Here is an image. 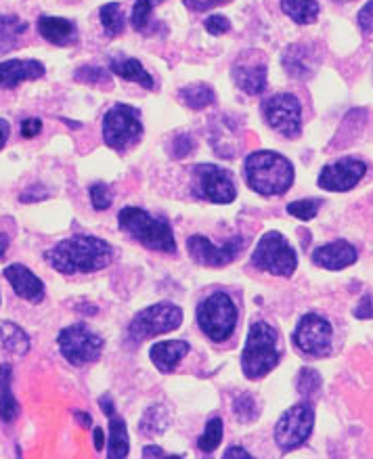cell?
I'll list each match as a JSON object with an SVG mask.
<instances>
[{
	"mask_svg": "<svg viewBox=\"0 0 373 459\" xmlns=\"http://www.w3.org/2000/svg\"><path fill=\"white\" fill-rule=\"evenodd\" d=\"M258 403L250 393H241L238 399L233 401V415L241 424H250L258 418Z\"/></svg>",
	"mask_w": 373,
	"mask_h": 459,
	"instance_id": "cell-33",
	"label": "cell"
},
{
	"mask_svg": "<svg viewBox=\"0 0 373 459\" xmlns=\"http://www.w3.org/2000/svg\"><path fill=\"white\" fill-rule=\"evenodd\" d=\"M26 32L28 23L17 15H0V53L13 51Z\"/></svg>",
	"mask_w": 373,
	"mask_h": 459,
	"instance_id": "cell-28",
	"label": "cell"
},
{
	"mask_svg": "<svg viewBox=\"0 0 373 459\" xmlns=\"http://www.w3.org/2000/svg\"><path fill=\"white\" fill-rule=\"evenodd\" d=\"M180 325H183V308L174 302H158L143 308L130 319L128 340L139 344L155 336L177 332Z\"/></svg>",
	"mask_w": 373,
	"mask_h": 459,
	"instance_id": "cell-6",
	"label": "cell"
},
{
	"mask_svg": "<svg viewBox=\"0 0 373 459\" xmlns=\"http://www.w3.org/2000/svg\"><path fill=\"white\" fill-rule=\"evenodd\" d=\"M117 225L128 238L139 241L149 250L172 254V256L177 254V239H174V231L166 219L149 214L139 206H126L117 212Z\"/></svg>",
	"mask_w": 373,
	"mask_h": 459,
	"instance_id": "cell-3",
	"label": "cell"
},
{
	"mask_svg": "<svg viewBox=\"0 0 373 459\" xmlns=\"http://www.w3.org/2000/svg\"><path fill=\"white\" fill-rule=\"evenodd\" d=\"M0 342H3L4 351L17 357L28 355L30 346H32L28 333L20 325L13 324V321H3L0 324Z\"/></svg>",
	"mask_w": 373,
	"mask_h": 459,
	"instance_id": "cell-26",
	"label": "cell"
},
{
	"mask_svg": "<svg viewBox=\"0 0 373 459\" xmlns=\"http://www.w3.org/2000/svg\"><path fill=\"white\" fill-rule=\"evenodd\" d=\"M283 13L290 17L298 26H310L317 22L321 13V7L317 0H279Z\"/></svg>",
	"mask_w": 373,
	"mask_h": 459,
	"instance_id": "cell-25",
	"label": "cell"
},
{
	"mask_svg": "<svg viewBox=\"0 0 373 459\" xmlns=\"http://www.w3.org/2000/svg\"><path fill=\"white\" fill-rule=\"evenodd\" d=\"M197 325L213 342H227L238 327V307L227 291H214L197 307Z\"/></svg>",
	"mask_w": 373,
	"mask_h": 459,
	"instance_id": "cell-5",
	"label": "cell"
},
{
	"mask_svg": "<svg viewBox=\"0 0 373 459\" xmlns=\"http://www.w3.org/2000/svg\"><path fill=\"white\" fill-rule=\"evenodd\" d=\"M170 426V415H168L164 405H152L145 409L143 418L139 421V432L143 437L153 438L166 432V428Z\"/></svg>",
	"mask_w": 373,
	"mask_h": 459,
	"instance_id": "cell-29",
	"label": "cell"
},
{
	"mask_svg": "<svg viewBox=\"0 0 373 459\" xmlns=\"http://www.w3.org/2000/svg\"><path fill=\"white\" fill-rule=\"evenodd\" d=\"M194 149H195V141L191 139V134H178V136H174L170 152L174 158L180 160V158L189 156V153H194Z\"/></svg>",
	"mask_w": 373,
	"mask_h": 459,
	"instance_id": "cell-39",
	"label": "cell"
},
{
	"mask_svg": "<svg viewBox=\"0 0 373 459\" xmlns=\"http://www.w3.org/2000/svg\"><path fill=\"white\" fill-rule=\"evenodd\" d=\"M143 457H166V451L158 445H149L143 449Z\"/></svg>",
	"mask_w": 373,
	"mask_h": 459,
	"instance_id": "cell-49",
	"label": "cell"
},
{
	"mask_svg": "<svg viewBox=\"0 0 373 459\" xmlns=\"http://www.w3.org/2000/svg\"><path fill=\"white\" fill-rule=\"evenodd\" d=\"M357 258H359L357 247H354L352 244H348V241H344V239L332 241V244L317 247V250L313 252V263L327 271L346 269V266L357 263Z\"/></svg>",
	"mask_w": 373,
	"mask_h": 459,
	"instance_id": "cell-18",
	"label": "cell"
},
{
	"mask_svg": "<svg viewBox=\"0 0 373 459\" xmlns=\"http://www.w3.org/2000/svg\"><path fill=\"white\" fill-rule=\"evenodd\" d=\"M191 346L185 340H166V342H155L149 349V359L161 374H172L178 363L189 355Z\"/></svg>",
	"mask_w": 373,
	"mask_h": 459,
	"instance_id": "cell-19",
	"label": "cell"
},
{
	"mask_svg": "<svg viewBox=\"0 0 373 459\" xmlns=\"http://www.w3.org/2000/svg\"><path fill=\"white\" fill-rule=\"evenodd\" d=\"M246 239L241 235H235L222 246H216L204 235H191L186 239V252L194 258V263L202 266H210V269H219V266L231 264L235 258L239 256V252L244 250Z\"/></svg>",
	"mask_w": 373,
	"mask_h": 459,
	"instance_id": "cell-14",
	"label": "cell"
},
{
	"mask_svg": "<svg viewBox=\"0 0 373 459\" xmlns=\"http://www.w3.org/2000/svg\"><path fill=\"white\" fill-rule=\"evenodd\" d=\"M109 70H111V74H116V76L128 80V82L141 84L143 89H147V91L155 89L153 76L145 70V67H143L139 59H130V57L111 59L109 61Z\"/></svg>",
	"mask_w": 373,
	"mask_h": 459,
	"instance_id": "cell-24",
	"label": "cell"
},
{
	"mask_svg": "<svg viewBox=\"0 0 373 459\" xmlns=\"http://www.w3.org/2000/svg\"><path fill=\"white\" fill-rule=\"evenodd\" d=\"M57 346L67 363L74 368H84V365L95 363L101 357L105 340L86 324H74L59 332Z\"/></svg>",
	"mask_w": 373,
	"mask_h": 459,
	"instance_id": "cell-9",
	"label": "cell"
},
{
	"mask_svg": "<svg viewBox=\"0 0 373 459\" xmlns=\"http://www.w3.org/2000/svg\"><path fill=\"white\" fill-rule=\"evenodd\" d=\"M130 451L128 443V428L126 421L117 415H109V440H108V457L109 459H124Z\"/></svg>",
	"mask_w": 373,
	"mask_h": 459,
	"instance_id": "cell-27",
	"label": "cell"
},
{
	"mask_svg": "<svg viewBox=\"0 0 373 459\" xmlns=\"http://www.w3.org/2000/svg\"><path fill=\"white\" fill-rule=\"evenodd\" d=\"M263 117L285 139H296L302 133V103L291 92H279V95L265 99Z\"/></svg>",
	"mask_w": 373,
	"mask_h": 459,
	"instance_id": "cell-11",
	"label": "cell"
},
{
	"mask_svg": "<svg viewBox=\"0 0 373 459\" xmlns=\"http://www.w3.org/2000/svg\"><path fill=\"white\" fill-rule=\"evenodd\" d=\"M161 0H136L133 7V26L139 32H147L149 23H152L153 7H158Z\"/></svg>",
	"mask_w": 373,
	"mask_h": 459,
	"instance_id": "cell-35",
	"label": "cell"
},
{
	"mask_svg": "<svg viewBox=\"0 0 373 459\" xmlns=\"http://www.w3.org/2000/svg\"><path fill=\"white\" fill-rule=\"evenodd\" d=\"M367 175V164L360 162L357 158H340L338 162L327 164L325 169L319 172L317 185L323 191H332V194H346L357 187L360 178Z\"/></svg>",
	"mask_w": 373,
	"mask_h": 459,
	"instance_id": "cell-15",
	"label": "cell"
},
{
	"mask_svg": "<svg viewBox=\"0 0 373 459\" xmlns=\"http://www.w3.org/2000/svg\"><path fill=\"white\" fill-rule=\"evenodd\" d=\"M99 405H101V409L105 411V415H114V411H116V407H114V401H111V396L109 394H103L101 399H99Z\"/></svg>",
	"mask_w": 373,
	"mask_h": 459,
	"instance_id": "cell-48",
	"label": "cell"
},
{
	"mask_svg": "<svg viewBox=\"0 0 373 459\" xmlns=\"http://www.w3.org/2000/svg\"><path fill=\"white\" fill-rule=\"evenodd\" d=\"M194 194L210 204H231L238 197V185L227 169L197 164L194 169Z\"/></svg>",
	"mask_w": 373,
	"mask_h": 459,
	"instance_id": "cell-12",
	"label": "cell"
},
{
	"mask_svg": "<svg viewBox=\"0 0 373 459\" xmlns=\"http://www.w3.org/2000/svg\"><path fill=\"white\" fill-rule=\"evenodd\" d=\"M204 26H206L208 34L222 36L231 30V22H229V17H225V15H210L208 20L204 22Z\"/></svg>",
	"mask_w": 373,
	"mask_h": 459,
	"instance_id": "cell-40",
	"label": "cell"
},
{
	"mask_svg": "<svg viewBox=\"0 0 373 459\" xmlns=\"http://www.w3.org/2000/svg\"><path fill=\"white\" fill-rule=\"evenodd\" d=\"M48 197V191H45V187H30V189H26L22 194V197L20 200L22 202H40V200H47Z\"/></svg>",
	"mask_w": 373,
	"mask_h": 459,
	"instance_id": "cell-45",
	"label": "cell"
},
{
	"mask_svg": "<svg viewBox=\"0 0 373 459\" xmlns=\"http://www.w3.org/2000/svg\"><path fill=\"white\" fill-rule=\"evenodd\" d=\"M143 136L141 111L126 103H116L103 116V141L114 152H126Z\"/></svg>",
	"mask_w": 373,
	"mask_h": 459,
	"instance_id": "cell-7",
	"label": "cell"
},
{
	"mask_svg": "<svg viewBox=\"0 0 373 459\" xmlns=\"http://www.w3.org/2000/svg\"><path fill=\"white\" fill-rule=\"evenodd\" d=\"M246 183L258 195H283L294 183V164L288 158L269 149H260L246 158Z\"/></svg>",
	"mask_w": 373,
	"mask_h": 459,
	"instance_id": "cell-2",
	"label": "cell"
},
{
	"mask_svg": "<svg viewBox=\"0 0 373 459\" xmlns=\"http://www.w3.org/2000/svg\"><path fill=\"white\" fill-rule=\"evenodd\" d=\"M252 264L258 271L271 273L277 277H291L298 266L296 250L279 231H269L260 238L252 252Z\"/></svg>",
	"mask_w": 373,
	"mask_h": 459,
	"instance_id": "cell-8",
	"label": "cell"
},
{
	"mask_svg": "<svg viewBox=\"0 0 373 459\" xmlns=\"http://www.w3.org/2000/svg\"><path fill=\"white\" fill-rule=\"evenodd\" d=\"M283 70L296 80H307L317 70V53L308 45H291L282 57Z\"/></svg>",
	"mask_w": 373,
	"mask_h": 459,
	"instance_id": "cell-20",
	"label": "cell"
},
{
	"mask_svg": "<svg viewBox=\"0 0 373 459\" xmlns=\"http://www.w3.org/2000/svg\"><path fill=\"white\" fill-rule=\"evenodd\" d=\"M222 434H225V424H222L221 418H213L208 420L206 430L200 438H197V446L204 453H213L219 449V445L222 443Z\"/></svg>",
	"mask_w": 373,
	"mask_h": 459,
	"instance_id": "cell-32",
	"label": "cell"
},
{
	"mask_svg": "<svg viewBox=\"0 0 373 459\" xmlns=\"http://www.w3.org/2000/svg\"><path fill=\"white\" fill-rule=\"evenodd\" d=\"M178 97H180V101L186 105V108L195 109V111L208 108V105H213L216 101L214 89L210 84H204V82L183 86V89L178 91Z\"/></svg>",
	"mask_w": 373,
	"mask_h": 459,
	"instance_id": "cell-30",
	"label": "cell"
},
{
	"mask_svg": "<svg viewBox=\"0 0 373 459\" xmlns=\"http://www.w3.org/2000/svg\"><path fill=\"white\" fill-rule=\"evenodd\" d=\"M74 80H76V82H82V84H91V86H103V84L111 82L109 72L103 70V67H97V65L78 67L76 74H74Z\"/></svg>",
	"mask_w": 373,
	"mask_h": 459,
	"instance_id": "cell-36",
	"label": "cell"
},
{
	"mask_svg": "<svg viewBox=\"0 0 373 459\" xmlns=\"http://www.w3.org/2000/svg\"><path fill=\"white\" fill-rule=\"evenodd\" d=\"M99 20H101V26L105 28L108 36H117L124 32V13L117 3L103 4L101 11H99Z\"/></svg>",
	"mask_w": 373,
	"mask_h": 459,
	"instance_id": "cell-31",
	"label": "cell"
},
{
	"mask_svg": "<svg viewBox=\"0 0 373 459\" xmlns=\"http://www.w3.org/2000/svg\"><path fill=\"white\" fill-rule=\"evenodd\" d=\"M282 351H279V333L266 321H254L247 332L244 351H241V371L247 380H260L277 368Z\"/></svg>",
	"mask_w": 373,
	"mask_h": 459,
	"instance_id": "cell-4",
	"label": "cell"
},
{
	"mask_svg": "<svg viewBox=\"0 0 373 459\" xmlns=\"http://www.w3.org/2000/svg\"><path fill=\"white\" fill-rule=\"evenodd\" d=\"M39 32L47 42L55 47H70L78 40L76 23L64 17L42 15L39 20Z\"/></svg>",
	"mask_w": 373,
	"mask_h": 459,
	"instance_id": "cell-21",
	"label": "cell"
},
{
	"mask_svg": "<svg viewBox=\"0 0 373 459\" xmlns=\"http://www.w3.org/2000/svg\"><path fill=\"white\" fill-rule=\"evenodd\" d=\"M9 235L7 233H0V258H4V254L9 250Z\"/></svg>",
	"mask_w": 373,
	"mask_h": 459,
	"instance_id": "cell-52",
	"label": "cell"
},
{
	"mask_svg": "<svg viewBox=\"0 0 373 459\" xmlns=\"http://www.w3.org/2000/svg\"><path fill=\"white\" fill-rule=\"evenodd\" d=\"M231 457H244V459H250L252 453H247L246 449H241V446H229L225 451V459H231Z\"/></svg>",
	"mask_w": 373,
	"mask_h": 459,
	"instance_id": "cell-46",
	"label": "cell"
},
{
	"mask_svg": "<svg viewBox=\"0 0 373 459\" xmlns=\"http://www.w3.org/2000/svg\"><path fill=\"white\" fill-rule=\"evenodd\" d=\"M315 426V407L308 399L290 407L275 424V443L283 453L307 443Z\"/></svg>",
	"mask_w": 373,
	"mask_h": 459,
	"instance_id": "cell-10",
	"label": "cell"
},
{
	"mask_svg": "<svg viewBox=\"0 0 373 459\" xmlns=\"http://www.w3.org/2000/svg\"><path fill=\"white\" fill-rule=\"evenodd\" d=\"M89 195H91L92 208L99 210V212H101V210H108L111 206V202H114V195H111L109 185H105V183L91 185Z\"/></svg>",
	"mask_w": 373,
	"mask_h": 459,
	"instance_id": "cell-38",
	"label": "cell"
},
{
	"mask_svg": "<svg viewBox=\"0 0 373 459\" xmlns=\"http://www.w3.org/2000/svg\"><path fill=\"white\" fill-rule=\"evenodd\" d=\"M321 374L317 369H310V368H304L300 369V374H298V393H300L304 399H310V396H315L317 393L321 390Z\"/></svg>",
	"mask_w": 373,
	"mask_h": 459,
	"instance_id": "cell-34",
	"label": "cell"
},
{
	"mask_svg": "<svg viewBox=\"0 0 373 459\" xmlns=\"http://www.w3.org/2000/svg\"><path fill=\"white\" fill-rule=\"evenodd\" d=\"M74 418H76V421L82 428H91L92 426V418L89 413H84V411H74Z\"/></svg>",
	"mask_w": 373,
	"mask_h": 459,
	"instance_id": "cell-51",
	"label": "cell"
},
{
	"mask_svg": "<svg viewBox=\"0 0 373 459\" xmlns=\"http://www.w3.org/2000/svg\"><path fill=\"white\" fill-rule=\"evenodd\" d=\"M20 130H22L23 139H34L36 134H40L42 120H40V117H26V120L22 122Z\"/></svg>",
	"mask_w": 373,
	"mask_h": 459,
	"instance_id": "cell-43",
	"label": "cell"
},
{
	"mask_svg": "<svg viewBox=\"0 0 373 459\" xmlns=\"http://www.w3.org/2000/svg\"><path fill=\"white\" fill-rule=\"evenodd\" d=\"M47 74L45 64L36 59L0 61V89L11 91L30 80H39Z\"/></svg>",
	"mask_w": 373,
	"mask_h": 459,
	"instance_id": "cell-17",
	"label": "cell"
},
{
	"mask_svg": "<svg viewBox=\"0 0 373 459\" xmlns=\"http://www.w3.org/2000/svg\"><path fill=\"white\" fill-rule=\"evenodd\" d=\"M357 23H359V28L363 30L365 34H371L373 32V0H369V3H367L365 7L359 11Z\"/></svg>",
	"mask_w": 373,
	"mask_h": 459,
	"instance_id": "cell-41",
	"label": "cell"
},
{
	"mask_svg": "<svg viewBox=\"0 0 373 459\" xmlns=\"http://www.w3.org/2000/svg\"><path fill=\"white\" fill-rule=\"evenodd\" d=\"M9 134H11V126H9V122H7V120H3V117H0V149H3L4 145H7Z\"/></svg>",
	"mask_w": 373,
	"mask_h": 459,
	"instance_id": "cell-47",
	"label": "cell"
},
{
	"mask_svg": "<svg viewBox=\"0 0 373 459\" xmlns=\"http://www.w3.org/2000/svg\"><path fill=\"white\" fill-rule=\"evenodd\" d=\"M317 212H319V202L315 200H298L288 204V214L296 216L298 221H313Z\"/></svg>",
	"mask_w": 373,
	"mask_h": 459,
	"instance_id": "cell-37",
	"label": "cell"
},
{
	"mask_svg": "<svg viewBox=\"0 0 373 459\" xmlns=\"http://www.w3.org/2000/svg\"><path fill=\"white\" fill-rule=\"evenodd\" d=\"M183 3H185L186 9L197 11V13H202V11H210V9L219 7V4L231 3V0H183Z\"/></svg>",
	"mask_w": 373,
	"mask_h": 459,
	"instance_id": "cell-42",
	"label": "cell"
},
{
	"mask_svg": "<svg viewBox=\"0 0 373 459\" xmlns=\"http://www.w3.org/2000/svg\"><path fill=\"white\" fill-rule=\"evenodd\" d=\"M11 384H13V365L3 363L0 365V420L4 424H13L22 411Z\"/></svg>",
	"mask_w": 373,
	"mask_h": 459,
	"instance_id": "cell-23",
	"label": "cell"
},
{
	"mask_svg": "<svg viewBox=\"0 0 373 459\" xmlns=\"http://www.w3.org/2000/svg\"><path fill=\"white\" fill-rule=\"evenodd\" d=\"M352 315L357 319H371L373 317V300H371V296L360 298V302L357 304V308H354Z\"/></svg>",
	"mask_w": 373,
	"mask_h": 459,
	"instance_id": "cell-44",
	"label": "cell"
},
{
	"mask_svg": "<svg viewBox=\"0 0 373 459\" xmlns=\"http://www.w3.org/2000/svg\"><path fill=\"white\" fill-rule=\"evenodd\" d=\"M92 440H95V449L103 451V445H105L103 428H95V432H92Z\"/></svg>",
	"mask_w": 373,
	"mask_h": 459,
	"instance_id": "cell-50",
	"label": "cell"
},
{
	"mask_svg": "<svg viewBox=\"0 0 373 459\" xmlns=\"http://www.w3.org/2000/svg\"><path fill=\"white\" fill-rule=\"evenodd\" d=\"M45 260L61 275L95 273L111 264L114 247L95 235H72L47 250Z\"/></svg>",
	"mask_w": 373,
	"mask_h": 459,
	"instance_id": "cell-1",
	"label": "cell"
},
{
	"mask_svg": "<svg viewBox=\"0 0 373 459\" xmlns=\"http://www.w3.org/2000/svg\"><path fill=\"white\" fill-rule=\"evenodd\" d=\"M332 340H334V327L325 317L317 313H308L298 321L291 342L302 355L307 357H327L332 352Z\"/></svg>",
	"mask_w": 373,
	"mask_h": 459,
	"instance_id": "cell-13",
	"label": "cell"
},
{
	"mask_svg": "<svg viewBox=\"0 0 373 459\" xmlns=\"http://www.w3.org/2000/svg\"><path fill=\"white\" fill-rule=\"evenodd\" d=\"M3 275L11 283V288H13L15 294L23 298V300L32 304H40L45 300V294H47L45 283H42V279L36 277L26 264H20V263L9 264L7 269L3 271Z\"/></svg>",
	"mask_w": 373,
	"mask_h": 459,
	"instance_id": "cell-16",
	"label": "cell"
},
{
	"mask_svg": "<svg viewBox=\"0 0 373 459\" xmlns=\"http://www.w3.org/2000/svg\"><path fill=\"white\" fill-rule=\"evenodd\" d=\"M233 82L246 95H263L266 91V65L265 64H235L231 70Z\"/></svg>",
	"mask_w": 373,
	"mask_h": 459,
	"instance_id": "cell-22",
	"label": "cell"
}]
</instances>
